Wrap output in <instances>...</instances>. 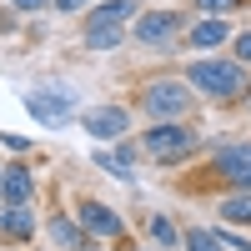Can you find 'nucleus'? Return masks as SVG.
Instances as JSON below:
<instances>
[{"label": "nucleus", "instance_id": "obj_1", "mask_svg": "<svg viewBox=\"0 0 251 251\" xmlns=\"http://www.w3.org/2000/svg\"><path fill=\"white\" fill-rule=\"evenodd\" d=\"M186 86L201 91V96H211V100H241V96H251L246 66H241V60H226V55L191 60V66H186Z\"/></svg>", "mask_w": 251, "mask_h": 251}, {"label": "nucleus", "instance_id": "obj_2", "mask_svg": "<svg viewBox=\"0 0 251 251\" xmlns=\"http://www.w3.org/2000/svg\"><path fill=\"white\" fill-rule=\"evenodd\" d=\"M136 96H141V100H136V106H141V116H151L156 126H161V121H186V116H191V106H196L191 86H186V80H176V75L146 80Z\"/></svg>", "mask_w": 251, "mask_h": 251}, {"label": "nucleus", "instance_id": "obj_3", "mask_svg": "<svg viewBox=\"0 0 251 251\" xmlns=\"http://www.w3.org/2000/svg\"><path fill=\"white\" fill-rule=\"evenodd\" d=\"M196 131L186 121H161V126H151V131L141 136V151L151 156V161H181V156H191L196 151Z\"/></svg>", "mask_w": 251, "mask_h": 251}, {"label": "nucleus", "instance_id": "obj_4", "mask_svg": "<svg viewBox=\"0 0 251 251\" xmlns=\"http://www.w3.org/2000/svg\"><path fill=\"white\" fill-rule=\"evenodd\" d=\"M75 221L86 226V236H91V241H121V236H126V221L111 211L106 201H96V196H86V201L75 206Z\"/></svg>", "mask_w": 251, "mask_h": 251}, {"label": "nucleus", "instance_id": "obj_5", "mask_svg": "<svg viewBox=\"0 0 251 251\" xmlns=\"http://www.w3.org/2000/svg\"><path fill=\"white\" fill-rule=\"evenodd\" d=\"M176 35H181V10H146V15H136V25H131L136 46H171Z\"/></svg>", "mask_w": 251, "mask_h": 251}, {"label": "nucleus", "instance_id": "obj_6", "mask_svg": "<svg viewBox=\"0 0 251 251\" xmlns=\"http://www.w3.org/2000/svg\"><path fill=\"white\" fill-rule=\"evenodd\" d=\"M211 176H221L236 191H251V146H221L211 156Z\"/></svg>", "mask_w": 251, "mask_h": 251}, {"label": "nucleus", "instance_id": "obj_7", "mask_svg": "<svg viewBox=\"0 0 251 251\" xmlns=\"http://www.w3.org/2000/svg\"><path fill=\"white\" fill-rule=\"evenodd\" d=\"M40 231L55 241V251H91V246H96V241L86 236V226H80L75 216H66V211H50L46 221H40Z\"/></svg>", "mask_w": 251, "mask_h": 251}, {"label": "nucleus", "instance_id": "obj_8", "mask_svg": "<svg viewBox=\"0 0 251 251\" xmlns=\"http://www.w3.org/2000/svg\"><path fill=\"white\" fill-rule=\"evenodd\" d=\"M86 131L96 141H126V131H131V111H126V106H91L86 111Z\"/></svg>", "mask_w": 251, "mask_h": 251}, {"label": "nucleus", "instance_id": "obj_9", "mask_svg": "<svg viewBox=\"0 0 251 251\" xmlns=\"http://www.w3.org/2000/svg\"><path fill=\"white\" fill-rule=\"evenodd\" d=\"M25 111L40 121V126H60V121H71V96L66 91H30L25 96Z\"/></svg>", "mask_w": 251, "mask_h": 251}, {"label": "nucleus", "instance_id": "obj_10", "mask_svg": "<svg viewBox=\"0 0 251 251\" xmlns=\"http://www.w3.org/2000/svg\"><path fill=\"white\" fill-rule=\"evenodd\" d=\"M30 196H35V171L10 161L5 171H0V201L5 206H30Z\"/></svg>", "mask_w": 251, "mask_h": 251}, {"label": "nucleus", "instance_id": "obj_11", "mask_svg": "<svg viewBox=\"0 0 251 251\" xmlns=\"http://www.w3.org/2000/svg\"><path fill=\"white\" fill-rule=\"evenodd\" d=\"M40 231V221H35V211L30 206H0V241H30Z\"/></svg>", "mask_w": 251, "mask_h": 251}, {"label": "nucleus", "instance_id": "obj_12", "mask_svg": "<svg viewBox=\"0 0 251 251\" xmlns=\"http://www.w3.org/2000/svg\"><path fill=\"white\" fill-rule=\"evenodd\" d=\"M221 40H231V20L226 15H206L186 30V46H196V50H216Z\"/></svg>", "mask_w": 251, "mask_h": 251}, {"label": "nucleus", "instance_id": "obj_13", "mask_svg": "<svg viewBox=\"0 0 251 251\" xmlns=\"http://www.w3.org/2000/svg\"><path fill=\"white\" fill-rule=\"evenodd\" d=\"M126 40H131V30L126 25H100V20H86V46L91 50H116V46H126Z\"/></svg>", "mask_w": 251, "mask_h": 251}, {"label": "nucleus", "instance_id": "obj_14", "mask_svg": "<svg viewBox=\"0 0 251 251\" xmlns=\"http://www.w3.org/2000/svg\"><path fill=\"white\" fill-rule=\"evenodd\" d=\"M126 15H141L136 0H96L86 20H100V25H126Z\"/></svg>", "mask_w": 251, "mask_h": 251}, {"label": "nucleus", "instance_id": "obj_15", "mask_svg": "<svg viewBox=\"0 0 251 251\" xmlns=\"http://www.w3.org/2000/svg\"><path fill=\"white\" fill-rule=\"evenodd\" d=\"M216 216L231 221V226H251V191H231V196L216 206Z\"/></svg>", "mask_w": 251, "mask_h": 251}, {"label": "nucleus", "instance_id": "obj_16", "mask_svg": "<svg viewBox=\"0 0 251 251\" xmlns=\"http://www.w3.org/2000/svg\"><path fill=\"white\" fill-rule=\"evenodd\" d=\"M146 231H151V241L166 246V251H176V246L186 241V231H176V221H166V216H151V221H146Z\"/></svg>", "mask_w": 251, "mask_h": 251}, {"label": "nucleus", "instance_id": "obj_17", "mask_svg": "<svg viewBox=\"0 0 251 251\" xmlns=\"http://www.w3.org/2000/svg\"><path fill=\"white\" fill-rule=\"evenodd\" d=\"M91 161H96V171H106V176H116V181H136V171H131V166H126L116 151H100V146H96Z\"/></svg>", "mask_w": 251, "mask_h": 251}, {"label": "nucleus", "instance_id": "obj_18", "mask_svg": "<svg viewBox=\"0 0 251 251\" xmlns=\"http://www.w3.org/2000/svg\"><path fill=\"white\" fill-rule=\"evenodd\" d=\"M181 246H186V251H226V246L216 241V231H206V226H191Z\"/></svg>", "mask_w": 251, "mask_h": 251}, {"label": "nucleus", "instance_id": "obj_19", "mask_svg": "<svg viewBox=\"0 0 251 251\" xmlns=\"http://www.w3.org/2000/svg\"><path fill=\"white\" fill-rule=\"evenodd\" d=\"M236 60H241V66H251V30L236 35Z\"/></svg>", "mask_w": 251, "mask_h": 251}, {"label": "nucleus", "instance_id": "obj_20", "mask_svg": "<svg viewBox=\"0 0 251 251\" xmlns=\"http://www.w3.org/2000/svg\"><path fill=\"white\" fill-rule=\"evenodd\" d=\"M96 5V0H55V15H75V10H86Z\"/></svg>", "mask_w": 251, "mask_h": 251}, {"label": "nucleus", "instance_id": "obj_21", "mask_svg": "<svg viewBox=\"0 0 251 251\" xmlns=\"http://www.w3.org/2000/svg\"><path fill=\"white\" fill-rule=\"evenodd\" d=\"M0 146H5V151H30V141L25 136H10V131H0Z\"/></svg>", "mask_w": 251, "mask_h": 251}, {"label": "nucleus", "instance_id": "obj_22", "mask_svg": "<svg viewBox=\"0 0 251 251\" xmlns=\"http://www.w3.org/2000/svg\"><path fill=\"white\" fill-rule=\"evenodd\" d=\"M201 5H206V10H216V15H221V10H231V5H241V0H201Z\"/></svg>", "mask_w": 251, "mask_h": 251}, {"label": "nucleus", "instance_id": "obj_23", "mask_svg": "<svg viewBox=\"0 0 251 251\" xmlns=\"http://www.w3.org/2000/svg\"><path fill=\"white\" fill-rule=\"evenodd\" d=\"M40 5H50V0H10V10H40Z\"/></svg>", "mask_w": 251, "mask_h": 251}, {"label": "nucleus", "instance_id": "obj_24", "mask_svg": "<svg viewBox=\"0 0 251 251\" xmlns=\"http://www.w3.org/2000/svg\"><path fill=\"white\" fill-rule=\"evenodd\" d=\"M141 251H156V246H141Z\"/></svg>", "mask_w": 251, "mask_h": 251}, {"label": "nucleus", "instance_id": "obj_25", "mask_svg": "<svg viewBox=\"0 0 251 251\" xmlns=\"http://www.w3.org/2000/svg\"><path fill=\"white\" fill-rule=\"evenodd\" d=\"M0 171H5V166H0Z\"/></svg>", "mask_w": 251, "mask_h": 251}]
</instances>
